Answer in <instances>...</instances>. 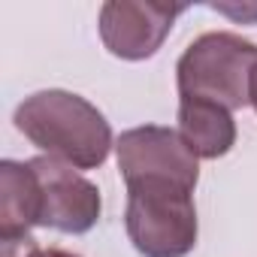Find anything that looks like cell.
Listing matches in <instances>:
<instances>
[{"label":"cell","instance_id":"6da1fadb","mask_svg":"<svg viewBox=\"0 0 257 257\" xmlns=\"http://www.w3.org/2000/svg\"><path fill=\"white\" fill-rule=\"evenodd\" d=\"M16 127L49 158L76 170H97L112 149V127L103 112L61 88L25 97L16 109Z\"/></svg>","mask_w":257,"mask_h":257},{"label":"cell","instance_id":"3957f363","mask_svg":"<svg viewBox=\"0 0 257 257\" xmlns=\"http://www.w3.org/2000/svg\"><path fill=\"white\" fill-rule=\"evenodd\" d=\"M118 170L127 185L134 188H179L194 194L200 182V158L185 146V140L161 124H143L124 131L115 143Z\"/></svg>","mask_w":257,"mask_h":257},{"label":"cell","instance_id":"7a4b0ae2","mask_svg":"<svg viewBox=\"0 0 257 257\" xmlns=\"http://www.w3.org/2000/svg\"><path fill=\"white\" fill-rule=\"evenodd\" d=\"M257 67V46L230 31H212L197 37L176 64V82L182 97H200L221 103L224 109H242L251 103V73Z\"/></svg>","mask_w":257,"mask_h":257},{"label":"cell","instance_id":"277c9868","mask_svg":"<svg viewBox=\"0 0 257 257\" xmlns=\"http://www.w3.org/2000/svg\"><path fill=\"white\" fill-rule=\"evenodd\" d=\"M127 236L146 257H185L197 245L194 197L179 188H134L124 212Z\"/></svg>","mask_w":257,"mask_h":257},{"label":"cell","instance_id":"8992f818","mask_svg":"<svg viewBox=\"0 0 257 257\" xmlns=\"http://www.w3.org/2000/svg\"><path fill=\"white\" fill-rule=\"evenodd\" d=\"M28 164L37 173L43 197L40 227H52L61 233H88L100 218V191L58 158L43 155Z\"/></svg>","mask_w":257,"mask_h":257},{"label":"cell","instance_id":"30bf717a","mask_svg":"<svg viewBox=\"0 0 257 257\" xmlns=\"http://www.w3.org/2000/svg\"><path fill=\"white\" fill-rule=\"evenodd\" d=\"M251 106L257 109V67H254V73H251Z\"/></svg>","mask_w":257,"mask_h":257},{"label":"cell","instance_id":"9c48e42d","mask_svg":"<svg viewBox=\"0 0 257 257\" xmlns=\"http://www.w3.org/2000/svg\"><path fill=\"white\" fill-rule=\"evenodd\" d=\"M0 257H79L61 248H40L34 239H22V242H4V254Z\"/></svg>","mask_w":257,"mask_h":257},{"label":"cell","instance_id":"5b68a950","mask_svg":"<svg viewBox=\"0 0 257 257\" xmlns=\"http://www.w3.org/2000/svg\"><path fill=\"white\" fill-rule=\"evenodd\" d=\"M185 13L182 4L155 0H109L100 10V40L124 61L152 58L173 31V22Z\"/></svg>","mask_w":257,"mask_h":257},{"label":"cell","instance_id":"ba28073f","mask_svg":"<svg viewBox=\"0 0 257 257\" xmlns=\"http://www.w3.org/2000/svg\"><path fill=\"white\" fill-rule=\"evenodd\" d=\"M179 137L185 146L206 161L224 158L236 146V121L230 109L200 97L179 100Z\"/></svg>","mask_w":257,"mask_h":257},{"label":"cell","instance_id":"52a82bcc","mask_svg":"<svg viewBox=\"0 0 257 257\" xmlns=\"http://www.w3.org/2000/svg\"><path fill=\"white\" fill-rule=\"evenodd\" d=\"M40 182L31 164H0V242L31 239V227H40Z\"/></svg>","mask_w":257,"mask_h":257}]
</instances>
